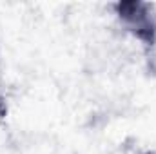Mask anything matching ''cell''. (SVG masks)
Masks as SVG:
<instances>
[{
    "label": "cell",
    "mask_w": 156,
    "mask_h": 154,
    "mask_svg": "<svg viewBox=\"0 0 156 154\" xmlns=\"http://www.w3.org/2000/svg\"><path fill=\"white\" fill-rule=\"evenodd\" d=\"M120 29L136 40L151 58L156 53V4L144 0H120L111 5Z\"/></svg>",
    "instance_id": "6da1fadb"
}]
</instances>
